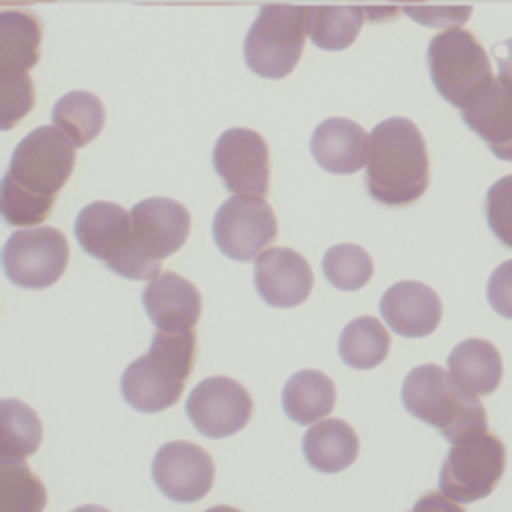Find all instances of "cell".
<instances>
[{
	"instance_id": "6da1fadb",
	"label": "cell",
	"mask_w": 512,
	"mask_h": 512,
	"mask_svg": "<svg viewBox=\"0 0 512 512\" xmlns=\"http://www.w3.org/2000/svg\"><path fill=\"white\" fill-rule=\"evenodd\" d=\"M74 162V146L52 125L37 127L21 140L0 193L5 222L17 228L46 222L72 175Z\"/></svg>"
},
{
	"instance_id": "7a4b0ae2",
	"label": "cell",
	"mask_w": 512,
	"mask_h": 512,
	"mask_svg": "<svg viewBox=\"0 0 512 512\" xmlns=\"http://www.w3.org/2000/svg\"><path fill=\"white\" fill-rule=\"evenodd\" d=\"M429 152L418 127L404 117L375 125L369 134L365 183L369 195L388 207H406L429 189Z\"/></svg>"
},
{
	"instance_id": "3957f363",
	"label": "cell",
	"mask_w": 512,
	"mask_h": 512,
	"mask_svg": "<svg viewBox=\"0 0 512 512\" xmlns=\"http://www.w3.org/2000/svg\"><path fill=\"white\" fill-rule=\"evenodd\" d=\"M197 336L187 332H156L150 351L136 359L121 377V394L138 412L156 414L175 406L193 371Z\"/></svg>"
},
{
	"instance_id": "277c9868",
	"label": "cell",
	"mask_w": 512,
	"mask_h": 512,
	"mask_svg": "<svg viewBox=\"0 0 512 512\" xmlns=\"http://www.w3.org/2000/svg\"><path fill=\"white\" fill-rule=\"evenodd\" d=\"M402 402L412 416L435 426L451 443L469 431L488 429L482 402L461 392L451 375L439 365L412 369L404 381Z\"/></svg>"
},
{
	"instance_id": "5b68a950",
	"label": "cell",
	"mask_w": 512,
	"mask_h": 512,
	"mask_svg": "<svg viewBox=\"0 0 512 512\" xmlns=\"http://www.w3.org/2000/svg\"><path fill=\"white\" fill-rule=\"evenodd\" d=\"M310 25V7H263L244 41L248 68L254 74L271 80L289 76L302 58Z\"/></svg>"
},
{
	"instance_id": "8992f818",
	"label": "cell",
	"mask_w": 512,
	"mask_h": 512,
	"mask_svg": "<svg viewBox=\"0 0 512 512\" xmlns=\"http://www.w3.org/2000/svg\"><path fill=\"white\" fill-rule=\"evenodd\" d=\"M429 70L439 95L463 109L494 78L480 41L461 27H447L429 46Z\"/></svg>"
},
{
	"instance_id": "52a82bcc",
	"label": "cell",
	"mask_w": 512,
	"mask_h": 512,
	"mask_svg": "<svg viewBox=\"0 0 512 512\" xmlns=\"http://www.w3.org/2000/svg\"><path fill=\"white\" fill-rule=\"evenodd\" d=\"M506 467V449L488 429L459 437L441 469V494L453 502L469 504L494 492Z\"/></svg>"
},
{
	"instance_id": "ba28073f",
	"label": "cell",
	"mask_w": 512,
	"mask_h": 512,
	"mask_svg": "<svg viewBox=\"0 0 512 512\" xmlns=\"http://www.w3.org/2000/svg\"><path fill=\"white\" fill-rule=\"evenodd\" d=\"M74 234L84 252L103 261L113 273L134 281L154 279L134 250L132 218L123 207L109 201L87 205L78 213Z\"/></svg>"
},
{
	"instance_id": "9c48e42d",
	"label": "cell",
	"mask_w": 512,
	"mask_h": 512,
	"mask_svg": "<svg viewBox=\"0 0 512 512\" xmlns=\"http://www.w3.org/2000/svg\"><path fill=\"white\" fill-rule=\"evenodd\" d=\"M70 248L56 228H31L15 232L3 252L5 273L11 283L25 289L52 287L66 271Z\"/></svg>"
},
{
	"instance_id": "30bf717a",
	"label": "cell",
	"mask_w": 512,
	"mask_h": 512,
	"mask_svg": "<svg viewBox=\"0 0 512 512\" xmlns=\"http://www.w3.org/2000/svg\"><path fill=\"white\" fill-rule=\"evenodd\" d=\"M213 240L232 261L250 263L277 240V218L265 199H228L213 218Z\"/></svg>"
},
{
	"instance_id": "8fae6325",
	"label": "cell",
	"mask_w": 512,
	"mask_h": 512,
	"mask_svg": "<svg viewBox=\"0 0 512 512\" xmlns=\"http://www.w3.org/2000/svg\"><path fill=\"white\" fill-rule=\"evenodd\" d=\"M132 242L142 265L156 279L166 256L175 254L187 240L191 216L179 201L152 197L140 201L132 211Z\"/></svg>"
},
{
	"instance_id": "7c38bea8",
	"label": "cell",
	"mask_w": 512,
	"mask_h": 512,
	"mask_svg": "<svg viewBox=\"0 0 512 512\" xmlns=\"http://www.w3.org/2000/svg\"><path fill=\"white\" fill-rule=\"evenodd\" d=\"M213 168L236 197L265 199L269 195L271 160L261 134L246 127L224 132L213 150Z\"/></svg>"
},
{
	"instance_id": "4fadbf2b",
	"label": "cell",
	"mask_w": 512,
	"mask_h": 512,
	"mask_svg": "<svg viewBox=\"0 0 512 512\" xmlns=\"http://www.w3.org/2000/svg\"><path fill=\"white\" fill-rule=\"evenodd\" d=\"M252 398L230 377H207L191 392L187 414L195 429L209 439H226L242 431L252 416Z\"/></svg>"
},
{
	"instance_id": "5bb4252c",
	"label": "cell",
	"mask_w": 512,
	"mask_h": 512,
	"mask_svg": "<svg viewBox=\"0 0 512 512\" xmlns=\"http://www.w3.org/2000/svg\"><path fill=\"white\" fill-rule=\"evenodd\" d=\"M152 478L164 496L189 504L207 496L216 480V465L195 443L173 441L154 455Z\"/></svg>"
},
{
	"instance_id": "9a60e30c",
	"label": "cell",
	"mask_w": 512,
	"mask_h": 512,
	"mask_svg": "<svg viewBox=\"0 0 512 512\" xmlns=\"http://www.w3.org/2000/svg\"><path fill=\"white\" fill-rule=\"evenodd\" d=\"M254 285L269 306L295 308L310 297L314 273L300 252L269 248L256 259Z\"/></svg>"
},
{
	"instance_id": "2e32d148",
	"label": "cell",
	"mask_w": 512,
	"mask_h": 512,
	"mask_svg": "<svg viewBox=\"0 0 512 512\" xmlns=\"http://www.w3.org/2000/svg\"><path fill=\"white\" fill-rule=\"evenodd\" d=\"M379 312L396 334L422 338L439 328L443 306L431 287L418 281H402L383 293Z\"/></svg>"
},
{
	"instance_id": "e0dca14e",
	"label": "cell",
	"mask_w": 512,
	"mask_h": 512,
	"mask_svg": "<svg viewBox=\"0 0 512 512\" xmlns=\"http://www.w3.org/2000/svg\"><path fill=\"white\" fill-rule=\"evenodd\" d=\"M144 308L158 332L193 330L201 316V293L177 273H160L142 293Z\"/></svg>"
},
{
	"instance_id": "ac0fdd59",
	"label": "cell",
	"mask_w": 512,
	"mask_h": 512,
	"mask_svg": "<svg viewBox=\"0 0 512 512\" xmlns=\"http://www.w3.org/2000/svg\"><path fill=\"white\" fill-rule=\"evenodd\" d=\"M461 119L496 158L512 162V95L496 76L461 109Z\"/></svg>"
},
{
	"instance_id": "d6986e66",
	"label": "cell",
	"mask_w": 512,
	"mask_h": 512,
	"mask_svg": "<svg viewBox=\"0 0 512 512\" xmlns=\"http://www.w3.org/2000/svg\"><path fill=\"white\" fill-rule=\"evenodd\" d=\"M316 162L332 175H353L365 166L369 136L363 127L345 117L322 121L310 142Z\"/></svg>"
},
{
	"instance_id": "ffe728a7",
	"label": "cell",
	"mask_w": 512,
	"mask_h": 512,
	"mask_svg": "<svg viewBox=\"0 0 512 512\" xmlns=\"http://www.w3.org/2000/svg\"><path fill=\"white\" fill-rule=\"evenodd\" d=\"M447 373L467 396H490L502 381V357L488 340L467 338L451 351Z\"/></svg>"
},
{
	"instance_id": "44dd1931",
	"label": "cell",
	"mask_w": 512,
	"mask_h": 512,
	"mask_svg": "<svg viewBox=\"0 0 512 512\" xmlns=\"http://www.w3.org/2000/svg\"><path fill=\"white\" fill-rule=\"evenodd\" d=\"M0 72L3 78L29 76L39 62L41 21L29 11H5L0 15Z\"/></svg>"
},
{
	"instance_id": "7402d4cb",
	"label": "cell",
	"mask_w": 512,
	"mask_h": 512,
	"mask_svg": "<svg viewBox=\"0 0 512 512\" xmlns=\"http://www.w3.org/2000/svg\"><path fill=\"white\" fill-rule=\"evenodd\" d=\"M304 455L318 472L338 474L355 463L359 455V437L345 420H322L306 433Z\"/></svg>"
},
{
	"instance_id": "603a6c76",
	"label": "cell",
	"mask_w": 512,
	"mask_h": 512,
	"mask_svg": "<svg viewBox=\"0 0 512 512\" xmlns=\"http://www.w3.org/2000/svg\"><path fill=\"white\" fill-rule=\"evenodd\" d=\"M336 404L334 381L322 371L295 373L283 388V410L297 424H314L326 418Z\"/></svg>"
},
{
	"instance_id": "cb8c5ba5",
	"label": "cell",
	"mask_w": 512,
	"mask_h": 512,
	"mask_svg": "<svg viewBox=\"0 0 512 512\" xmlns=\"http://www.w3.org/2000/svg\"><path fill=\"white\" fill-rule=\"evenodd\" d=\"M54 127L74 146L91 144L105 125V107L93 93L74 91L54 105Z\"/></svg>"
},
{
	"instance_id": "d4e9b609",
	"label": "cell",
	"mask_w": 512,
	"mask_h": 512,
	"mask_svg": "<svg viewBox=\"0 0 512 512\" xmlns=\"http://www.w3.org/2000/svg\"><path fill=\"white\" fill-rule=\"evenodd\" d=\"M392 340L377 318L363 316L347 324L340 334L338 353L353 369H373L390 355Z\"/></svg>"
},
{
	"instance_id": "484cf974",
	"label": "cell",
	"mask_w": 512,
	"mask_h": 512,
	"mask_svg": "<svg viewBox=\"0 0 512 512\" xmlns=\"http://www.w3.org/2000/svg\"><path fill=\"white\" fill-rule=\"evenodd\" d=\"M3 424V461H25L33 455L44 437L41 420L33 408L19 400H3L0 408Z\"/></svg>"
},
{
	"instance_id": "4316f807",
	"label": "cell",
	"mask_w": 512,
	"mask_h": 512,
	"mask_svg": "<svg viewBox=\"0 0 512 512\" xmlns=\"http://www.w3.org/2000/svg\"><path fill=\"white\" fill-rule=\"evenodd\" d=\"M365 23V11L359 7H316L312 9L310 39L326 52H340L355 44Z\"/></svg>"
},
{
	"instance_id": "83f0119b",
	"label": "cell",
	"mask_w": 512,
	"mask_h": 512,
	"mask_svg": "<svg viewBox=\"0 0 512 512\" xmlns=\"http://www.w3.org/2000/svg\"><path fill=\"white\" fill-rule=\"evenodd\" d=\"M322 269L332 287L357 291L373 277V261L365 248L357 244L332 246L322 261Z\"/></svg>"
},
{
	"instance_id": "f1b7e54d",
	"label": "cell",
	"mask_w": 512,
	"mask_h": 512,
	"mask_svg": "<svg viewBox=\"0 0 512 512\" xmlns=\"http://www.w3.org/2000/svg\"><path fill=\"white\" fill-rule=\"evenodd\" d=\"M48 492L25 461H3V506L0 512H41Z\"/></svg>"
},
{
	"instance_id": "f546056e",
	"label": "cell",
	"mask_w": 512,
	"mask_h": 512,
	"mask_svg": "<svg viewBox=\"0 0 512 512\" xmlns=\"http://www.w3.org/2000/svg\"><path fill=\"white\" fill-rule=\"evenodd\" d=\"M486 218L496 238L512 248V175L490 187L486 197Z\"/></svg>"
},
{
	"instance_id": "4dcf8cb0",
	"label": "cell",
	"mask_w": 512,
	"mask_h": 512,
	"mask_svg": "<svg viewBox=\"0 0 512 512\" xmlns=\"http://www.w3.org/2000/svg\"><path fill=\"white\" fill-rule=\"evenodd\" d=\"M3 111H0V127L13 130V127L33 109L35 105V87L31 76L21 78H3Z\"/></svg>"
},
{
	"instance_id": "1f68e13d",
	"label": "cell",
	"mask_w": 512,
	"mask_h": 512,
	"mask_svg": "<svg viewBox=\"0 0 512 512\" xmlns=\"http://www.w3.org/2000/svg\"><path fill=\"white\" fill-rule=\"evenodd\" d=\"M488 302L502 318L512 320V261L496 267L488 281Z\"/></svg>"
},
{
	"instance_id": "d6a6232c",
	"label": "cell",
	"mask_w": 512,
	"mask_h": 512,
	"mask_svg": "<svg viewBox=\"0 0 512 512\" xmlns=\"http://www.w3.org/2000/svg\"><path fill=\"white\" fill-rule=\"evenodd\" d=\"M406 15H410L414 21L426 25V27H447V25H461L472 15V9H459V7H408L404 9Z\"/></svg>"
},
{
	"instance_id": "836d02e7",
	"label": "cell",
	"mask_w": 512,
	"mask_h": 512,
	"mask_svg": "<svg viewBox=\"0 0 512 512\" xmlns=\"http://www.w3.org/2000/svg\"><path fill=\"white\" fill-rule=\"evenodd\" d=\"M494 56L498 64V80L502 87L512 95V39L502 41V44L494 46Z\"/></svg>"
},
{
	"instance_id": "e575fe53",
	"label": "cell",
	"mask_w": 512,
	"mask_h": 512,
	"mask_svg": "<svg viewBox=\"0 0 512 512\" xmlns=\"http://www.w3.org/2000/svg\"><path fill=\"white\" fill-rule=\"evenodd\" d=\"M412 512H465L457 502H453L451 498H447L445 494L439 492H431L422 496Z\"/></svg>"
},
{
	"instance_id": "d590c367",
	"label": "cell",
	"mask_w": 512,
	"mask_h": 512,
	"mask_svg": "<svg viewBox=\"0 0 512 512\" xmlns=\"http://www.w3.org/2000/svg\"><path fill=\"white\" fill-rule=\"evenodd\" d=\"M72 512H109V510L103 508V506H97V504H87V506H80V508H76Z\"/></svg>"
},
{
	"instance_id": "8d00e7d4",
	"label": "cell",
	"mask_w": 512,
	"mask_h": 512,
	"mask_svg": "<svg viewBox=\"0 0 512 512\" xmlns=\"http://www.w3.org/2000/svg\"><path fill=\"white\" fill-rule=\"evenodd\" d=\"M205 512H240V510L232 508V506H213V508H209Z\"/></svg>"
}]
</instances>
